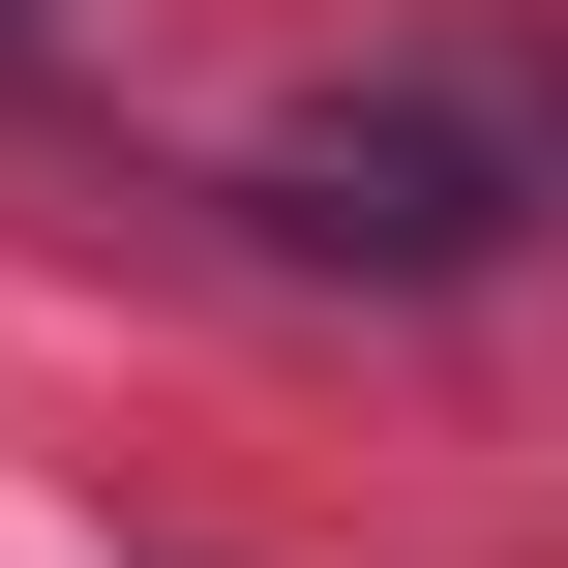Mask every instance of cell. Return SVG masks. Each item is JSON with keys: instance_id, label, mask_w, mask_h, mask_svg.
Here are the masks:
<instances>
[{"instance_id": "obj_1", "label": "cell", "mask_w": 568, "mask_h": 568, "mask_svg": "<svg viewBox=\"0 0 568 568\" xmlns=\"http://www.w3.org/2000/svg\"><path fill=\"white\" fill-rule=\"evenodd\" d=\"M300 240H389V270H449V240H479V180H449V150H300Z\"/></svg>"}]
</instances>
